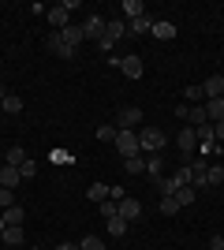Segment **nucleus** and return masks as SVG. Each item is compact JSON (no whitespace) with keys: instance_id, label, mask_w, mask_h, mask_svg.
Here are the masks:
<instances>
[{"instance_id":"obj_1","label":"nucleus","mask_w":224,"mask_h":250,"mask_svg":"<svg viewBox=\"0 0 224 250\" xmlns=\"http://www.w3.org/2000/svg\"><path fill=\"white\" fill-rule=\"evenodd\" d=\"M164 142H168V135L161 127H142L139 131V149H146V153H161Z\"/></svg>"},{"instance_id":"obj_2","label":"nucleus","mask_w":224,"mask_h":250,"mask_svg":"<svg viewBox=\"0 0 224 250\" xmlns=\"http://www.w3.org/2000/svg\"><path fill=\"white\" fill-rule=\"evenodd\" d=\"M112 146L120 149V157H139L142 149H139V131H120L116 127V142Z\"/></svg>"},{"instance_id":"obj_3","label":"nucleus","mask_w":224,"mask_h":250,"mask_svg":"<svg viewBox=\"0 0 224 250\" xmlns=\"http://www.w3.org/2000/svg\"><path fill=\"white\" fill-rule=\"evenodd\" d=\"M176 146H180V157H183V165L194 157V149H198V135H194V127H183L180 135H176Z\"/></svg>"},{"instance_id":"obj_4","label":"nucleus","mask_w":224,"mask_h":250,"mask_svg":"<svg viewBox=\"0 0 224 250\" xmlns=\"http://www.w3.org/2000/svg\"><path fill=\"white\" fill-rule=\"evenodd\" d=\"M139 124H142V108H139V104H123L120 116H116V127H120V131H135Z\"/></svg>"},{"instance_id":"obj_5","label":"nucleus","mask_w":224,"mask_h":250,"mask_svg":"<svg viewBox=\"0 0 224 250\" xmlns=\"http://www.w3.org/2000/svg\"><path fill=\"white\" fill-rule=\"evenodd\" d=\"M187 168H191V187H194V190H205V168H209V161L191 157V161H187Z\"/></svg>"},{"instance_id":"obj_6","label":"nucleus","mask_w":224,"mask_h":250,"mask_svg":"<svg viewBox=\"0 0 224 250\" xmlns=\"http://www.w3.org/2000/svg\"><path fill=\"white\" fill-rule=\"evenodd\" d=\"M101 34H105V15H90V19L82 22V38L86 42H101Z\"/></svg>"},{"instance_id":"obj_7","label":"nucleus","mask_w":224,"mask_h":250,"mask_svg":"<svg viewBox=\"0 0 224 250\" xmlns=\"http://www.w3.org/2000/svg\"><path fill=\"white\" fill-rule=\"evenodd\" d=\"M49 52H53V56H60V60H71V56H75V49L64 42V34H60V30L49 34Z\"/></svg>"},{"instance_id":"obj_8","label":"nucleus","mask_w":224,"mask_h":250,"mask_svg":"<svg viewBox=\"0 0 224 250\" xmlns=\"http://www.w3.org/2000/svg\"><path fill=\"white\" fill-rule=\"evenodd\" d=\"M120 71L127 75V79H142V56H135V52H127V56H120Z\"/></svg>"},{"instance_id":"obj_9","label":"nucleus","mask_w":224,"mask_h":250,"mask_svg":"<svg viewBox=\"0 0 224 250\" xmlns=\"http://www.w3.org/2000/svg\"><path fill=\"white\" fill-rule=\"evenodd\" d=\"M123 34H127V19H123V15H112V19H105V38H108L112 45H116Z\"/></svg>"},{"instance_id":"obj_10","label":"nucleus","mask_w":224,"mask_h":250,"mask_svg":"<svg viewBox=\"0 0 224 250\" xmlns=\"http://www.w3.org/2000/svg\"><path fill=\"white\" fill-rule=\"evenodd\" d=\"M202 94H205V101H213V97H224V75H209L202 83Z\"/></svg>"},{"instance_id":"obj_11","label":"nucleus","mask_w":224,"mask_h":250,"mask_svg":"<svg viewBox=\"0 0 224 250\" xmlns=\"http://www.w3.org/2000/svg\"><path fill=\"white\" fill-rule=\"evenodd\" d=\"M19 183H22V172H19V168H11V165H0V187H11V190H15Z\"/></svg>"},{"instance_id":"obj_12","label":"nucleus","mask_w":224,"mask_h":250,"mask_svg":"<svg viewBox=\"0 0 224 250\" xmlns=\"http://www.w3.org/2000/svg\"><path fill=\"white\" fill-rule=\"evenodd\" d=\"M120 217H123V220H139L142 217V202L139 198H123V202H120Z\"/></svg>"},{"instance_id":"obj_13","label":"nucleus","mask_w":224,"mask_h":250,"mask_svg":"<svg viewBox=\"0 0 224 250\" xmlns=\"http://www.w3.org/2000/svg\"><path fill=\"white\" fill-rule=\"evenodd\" d=\"M45 15H49V22H53V30H64V26H67V8H64V4H53Z\"/></svg>"},{"instance_id":"obj_14","label":"nucleus","mask_w":224,"mask_h":250,"mask_svg":"<svg viewBox=\"0 0 224 250\" xmlns=\"http://www.w3.org/2000/svg\"><path fill=\"white\" fill-rule=\"evenodd\" d=\"M149 34H153L157 42H172V38H176V22H164V19H161V22H153V30H149Z\"/></svg>"},{"instance_id":"obj_15","label":"nucleus","mask_w":224,"mask_h":250,"mask_svg":"<svg viewBox=\"0 0 224 250\" xmlns=\"http://www.w3.org/2000/svg\"><path fill=\"white\" fill-rule=\"evenodd\" d=\"M120 11H123V19H142V15H146V8H142V0H123V4H120Z\"/></svg>"},{"instance_id":"obj_16","label":"nucleus","mask_w":224,"mask_h":250,"mask_svg":"<svg viewBox=\"0 0 224 250\" xmlns=\"http://www.w3.org/2000/svg\"><path fill=\"white\" fill-rule=\"evenodd\" d=\"M60 34H64V42L71 45V49H79V45L86 42V38H82V26H75V22H67V26H64Z\"/></svg>"},{"instance_id":"obj_17","label":"nucleus","mask_w":224,"mask_h":250,"mask_svg":"<svg viewBox=\"0 0 224 250\" xmlns=\"http://www.w3.org/2000/svg\"><path fill=\"white\" fill-rule=\"evenodd\" d=\"M205 116H209V124H221V120H224V97L205 101Z\"/></svg>"},{"instance_id":"obj_18","label":"nucleus","mask_w":224,"mask_h":250,"mask_svg":"<svg viewBox=\"0 0 224 250\" xmlns=\"http://www.w3.org/2000/svg\"><path fill=\"white\" fill-rule=\"evenodd\" d=\"M146 176H149V179L164 176V157H161V153H149V161H146Z\"/></svg>"},{"instance_id":"obj_19","label":"nucleus","mask_w":224,"mask_h":250,"mask_svg":"<svg viewBox=\"0 0 224 250\" xmlns=\"http://www.w3.org/2000/svg\"><path fill=\"white\" fill-rule=\"evenodd\" d=\"M108 190H112L108 183H90V190H86V198L101 206V202H108Z\"/></svg>"},{"instance_id":"obj_20","label":"nucleus","mask_w":224,"mask_h":250,"mask_svg":"<svg viewBox=\"0 0 224 250\" xmlns=\"http://www.w3.org/2000/svg\"><path fill=\"white\" fill-rule=\"evenodd\" d=\"M0 239L8 243V247H22V224H8V228H4V235H0Z\"/></svg>"},{"instance_id":"obj_21","label":"nucleus","mask_w":224,"mask_h":250,"mask_svg":"<svg viewBox=\"0 0 224 250\" xmlns=\"http://www.w3.org/2000/svg\"><path fill=\"white\" fill-rule=\"evenodd\" d=\"M149 30H153V19H149V15H142V19H131V22H127V34H139V38H142V34H149Z\"/></svg>"},{"instance_id":"obj_22","label":"nucleus","mask_w":224,"mask_h":250,"mask_svg":"<svg viewBox=\"0 0 224 250\" xmlns=\"http://www.w3.org/2000/svg\"><path fill=\"white\" fill-rule=\"evenodd\" d=\"M123 172H127V176H142V172H146L142 153H139V157H123Z\"/></svg>"},{"instance_id":"obj_23","label":"nucleus","mask_w":224,"mask_h":250,"mask_svg":"<svg viewBox=\"0 0 224 250\" xmlns=\"http://www.w3.org/2000/svg\"><path fill=\"white\" fill-rule=\"evenodd\" d=\"M187 124H191V127L209 124V116H205V104H191V112H187Z\"/></svg>"},{"instance_id":"obj_24","label":"nucleus","mask_w":224,"mask_h":250,"mask_svg":"<svg viewBox=\"0 0 224 250\" xmlns=\"http://www.w3.org/2000/svg\"><path fill=\"white\" fill-rule=\"evenodd\" d=\"M224 183V165H209L205 168V187H221Z\"/></svg>"},{"instance_id":"obj_25","label":"nucleus","mask_w":224,"mask_h":250,"mask_svg":"<svg viewBox=\"0 0 224 250\" xmlns=\"http://www.w3.org/2000/svg\"><path fill=\"white\" fill-rule=\"evenodd\" d=\"M22 161H30L22 146H11V149H8V157H4V165H11V168H22Z\"/></svg>"},{"instance_id":"obj_26","label":"nucleus","mask_w":224,"mask_h":250,"mask_svg":"<svg viewBox=\"0 0 224 250\" xmlns=\"http://www.w3.org/2000/svg\"><path fill=\"white\" fill-rule=\"evenodd\" d=\"M153 187L161 190V198H164V194H176V190H180V187H176V179H172V176H157V179H153Z\"/></svg>"},{"instance_id":"obj_27","label":"nucleus","mask_w":224,"mask_h":250,"mask_svg":"<svg viewBox=\"0 0 224 250\" xmlns=\"http://www.w3.org/2000/svg\"><path fill=\"white\" fill-rule=\"evenodd\" d=\"M4 220H8V224H22V220H26V209H22L19 202H15V206H8V209H4Z\"/></svg>"},{"instance_id":"obj_28","label":"nucleus","mask_w":224,"mask_h":250,"mask_svg":"<svg viewBox=\"0 0 224 250\" xmlns=\"http://www.w3.org/2000/svg\"><path fill=\"white\" fill-rule=\"evenodd\" d=\"M172 198L180 202V209H183V206H194V198H198V190H194V187H180L176 194H172Z\"/></svg>"},{"instance_id":"obj_29","label":"nucleus","mask_w":224,"mask_h":250,"mask_svg":"<svg viewBox=\"0 0 224 250\" xmlns=\"http://www.w3.org/2000/svg\"><path fill=\"white\" fill-rule=\"evenodd\" d=\"M105 224H108V231H112V239L127 235V220H123V217H112V220H105Z\"/></svg>"},{"instance_id":"obj_30","label":"nucleus","mask_w":224,"mask_h":250,"mask_svg":"<svg viewBox=\"0 0 224 250\" xmlns=\"http://www.w3.org/2000/svg\"><path fill=\"white\" fill-rule=\"evenodd\" d=\"M4 112H11V116H22V97L8 94V97H4Z\"/></svg>"},{"instance_id":"obj_31","label":"nucleus","mask_w":224,"mask_h":250,"mask_svg":"<svg viewBox=\"0 0 224 250\" xmlns=\"http://www.w3.org/2000/svg\"><path fill=\"white\" fill-rule=\"evenodd\" d=\"M172 179H176V187H191V168L180 165L176 172H172Z\"/></svg>"},{"instance_id":"obj_32","label":"nucleus","mask_w":224,"mask_h":250,"mask_svg":"<svg viewBox=\"0 0 224 250\" xmlns=\"http://www.w3.org/2000/svg\"><path fill=\"white\" fill-rule=\"evenodd\" d=\"M161 213H164V217H176V213H180V202L172 198V194H164V198H161Z\"/></svg>"},{"instance_id":"obj_33","label":"nucleus","mask_w":224,"mask_h":250,"mask_svg":"<svg viewBox=\"0 0 224 250\" xmlns=\"http://www.w3.org/2000/svg\"><path fill=\"white\" fill-rule=\"evenodd\" d=\"M97 142H116V127L101 124V127H97Z\"/></svg>"},{"instance_id":"obj_34","label":"nucleus","mask_w":224,"mask_h":250,"mask_svg":"<svg viewBox=\"0 0 224 250\" xmlns=\"http://www.w3.org/2000/svg\"><path fill=\"white\" fill-rule=\"evenodd\" d=\"M183 97H187V101H194V104H205L202 86H187V90H183Z\"/></svg>"},{"instance_id":"obj_35","label":"nucleus","mask_w":224,"mask_h":250,"mask_svg":"<svg viewBox=\"0 0 224 250\" xmlns=\"http://www.w3.org/2000/svg\"><path fill=\"white\" fill-rule=\"evenodd\" d=\"M101 217H105V220L120 217V202H112V198H108V202H101Z\"/></svg>"},{"instance_id":"obj_36","label":"nucleus","mask_w":224,"mask_h":250,"mask_svg":"<svg viewBox=\"0 0 224 250\" xmlns=\"http://www.w3.org/2000/svg\"><path fill=\"white\" fill-rule=\"evenodd\" d=\"M79 250H105V243L97 239V235H86V239L79 243Z\"/></svg>"},{"instance_id":"obj_37","label":"nucleus","mask_w":224,"mask_h":250,"mask_svg":"<svg viewBox=\"0 0 224 250\" xmlns=\"http://www.w3.org/2000/svg\"><path fill=\"white\" fill-rule=\"evenodd\" d=\"M8 206H15V190H11V187H0V209H8Z\"/></svg>"},{"instance_id":"obj_38","label":"nucleus","mask_w":224,"mask_h":250,"mask_svg":"<svg viewBox=\"0 0 224 250\" xmlns=\"http://www.w3.org/2000/svg\"><path fill=\"white\" fill-rule=\"evenodd\" d=\"M19 172H22V179H34V176H38V165H34V161H22Z\"/></svg>"},{"instance_id":"obj_39","label":"nucleus","mask_w":224,"mask_h":250,"mask_svg":"<svg viewBox=\"0 0 224 250\" xmlns=\"http://www.w3.org/2000/svg\"><path fill=\"white\" fill-rule=\"evenodd\" d=\"M217 149H221V142H202V157H217Z\"/></svg>"},{"instance_id":"obj_40","label":"nucleus","mask_w":224,"mask_h":250,"mask_svg":"<svg viewBox=\"0 0 224 250\" xmlns=\"http://www.w3.org/2000/svg\"><path fill=\"white\" fill-rule=\"evenodd\" d=\"M209 250H224V235H213V239H209Z\"/></svg>"},{"instance_id":"obj_41","label":"nucleus","mask_w":224,"mask_h":250,"mask_svg":"<svg viewBox=\"0 0 224 250\" xmlns=\"http://www.w3.org/2000/svg\"><path fill=\"white\" fill-rule=\"evenodd\" d=\"M213 138H217V142H224V120H221V124H213Z\"/></svg>"},{"instance_id":"obj_42","label":"nucleus","mask_w":224,"mask_h":250,"mask_svg":"<svg viewBox=\"0 0 224 250\" xmlns=\"http://www.w3.org/2000/svg\"><path fill=\"white\" fill-rule=\"evenodd\" d=\"M53 250H79L75 243H60V247H53Z\"/></svg>"},{"instance_id":"obj_43","label":"nucleus","mask_w":224,"mask_h":250,"mask_svg":"<svg viewBox=\"0 0 224 250\" xmlns=\"http://www.w3.org/2000/svg\"><path fill=\"white\" fill-rule=\"evenodd\" d=\"M4 228H8V220H4V213H0V235H4Z\"/></svg>"},{"instance_id":"obj_44","label":"nucleus","mask_w":224,"mask_h":250,"mask_svg":"<svg viewBox=\"0 0 224 250\" xmlns=\"http://www.w3.org/2000/svg\"><path fill=\"white\" fill-rule=\"evenodd\" d=\"M4 97H8V86H4V83H0V101H4Z\"/></svg>"},{"instance_id":"obj_45","label":"nucleus","mask_w":224,"mask_h":250,"mask_svg":"<svg viewBox=\"0 0 224 250\" xmlns=\"http://www.w3.org/2000/svg\"><path fill=\"white\" fill-rule=\"evenodd\" d=\"M0 112H4V101H0Z\"/></svg>"},{"instance_id":"obj_46","label":"nucleus","mask_w":224,"mask_h":250,"mask_svg":"<svg viewBox=\"0 0 224 250\" xmlns=\"http://www.w3.org/2000/svg\"><path fill=\"white\" fill-rule=\"evenodd\" d=\"M0 67H4V60H0Z\"/></svg>"},{"instance_id":"obj_47","label":"nucleus","mask_w":224,"mask_h":250,"mask_svg":"<svg viewBox=\"0 0 224 250\" xmlns=\"http://www.w3.org/2000/svg\"><path fill=\"white\" fill-rule=\"evenodd\" d=\"M30 250H38V247H30Z\"/></svg>"}]
</instances>
